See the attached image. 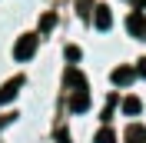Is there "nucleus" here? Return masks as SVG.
<instances>
[{
  "label": "nucleus",
  "instance_id": "1",
  "mask_svg": "<svg viewBox=\"0 0 146 143\" xmlns=\"http://www.w3.org/2000/svg\"><path fill=\"white\" fill-rule=\"evenodd\" d=\"M36 40H40L36 33H23L17 43H13V57H17L20 63H23V60H30V57L36 53Z\"/></svg>",
  "mask_w": 146,
  "mask_h": 143
},
{
  "label": "nucleus",
  "instance_id": "2",
  "mask_svg": "<svg viewBox=\"0 0 146 143\" xmlns=\"http://www.w3.org/2000/svg\"><path fill=\"white\" fill-rule=\"evenodd\" d=\"M126 30H129V37L146 40V13H143V10H129V17H126Z\"/></svg>",
  "mask_w": 146,
  "mask_h": 143
},
{
  "label": "nucleus",
  "instance_id": "3",
  "mask_svg": "<svg viewBox=\"0 0 146 143\" xmlns=\"http://www.w3.org/2000/svg\"><path fill=\"white\" fill-rule=\"evenodd\" d=\"M20 87H23V77H10L3 87H0V107H3V103H10V100L17 97V93H20Z\"/></svg>",
  "mask_w": 146,
  "mask_h": 143
},
{
  "label": "nucleus",
  "instance_id": "4",
  "mask_svg": "<svg viewBox=\"0 0 146 143\" xmlns=\"http://www.w3.org/2000/svg\"><path fill=\"white\" fill-rule=\"evenodd\" d=\"M70 110H73V113H83V110H90V93H86V87H73Z\"/></svg>",
  "mask_w": 146,
  "mask_h": 143
},
{
  "label": "nucleus",
  "instance_id": "5",
  "mask_svg": "<svg viewBox=\"0 0 146 143\" xmlns=\"http://www.w3.org/2000/svg\"><path fill=\"white\" fill-rule=\"evenodd\" d=\"M93 23H96V30H110L113 27V13H110L106 3H96L93 7Z\"/></svg>",
  "mask_w": 146,
  "mask_h": 143
},
{
  "label": "nucleus",
  "instance_id": "6",
  "mask_svg": "<svg viewBox=\"0 0 146 143\" xmlns=\"http://www.w3.org/2000/svg\"><path fill=\"white\" fill-rule=\"evenodd\" d=\"M133 77H136L133 67H116V70H113V83H116V87H129Z\"/></svg>",
  "mask_w": 146,
  "mask_h": 143
},
{
  "label": "nucleus",
  "instance_id": "7",
  "mask_svg": "<svg viewBox=\"0 0 146 143\" xmlns=\"http://www.w3.org/2000/svg\"><path fill=\"white\" fill-rule=\"evenodd\" d=\"M126 143H146V126L143 123H129L126 126Z\"/></svg>",
  "mask_w": 146,
  "mask_h": 143
},
{
  "label": "nucleus",
  "instance_id": "8",
  "mask_svg": "<svg viewBox=\"0 0 146 143\" xmlns=\"http://www.w3.org/2000/svg\"><path fill=\"white\" fill-rule=\"evenodd\" d=\"M139 110H143V103H139V97H126V100H123V113H129V116H136Z\"/></svg>",
  "mask_w": 146,
  "mask_h": 143
},
{
  "label": "nucleus",
  "instance_id": "9",
  "mask_svg": "<svg viewBox=\"0 0 146 143\" xmlns=\"http://www.w3.org/2000/svg\"><path fill=\"white\" fill-rule=\"evenodd\" d=\"M53 27H56V13H43L40 17V33H50Z\"/></svg>",
  "mask_w": 146,
  "mask_h": 143
},
{
  "label": "nucleus",
  "instance_id": "10",
  "mask_svg": "<svg viewBox=\"0 0 146 143\" xmlns=\"http://www.w3.org/2000/svg\"><path fill=\"white\" fill-rule=\"evenodd\" d=\"M96 143H116V136H113V130H110V126H103L100 133H96Z\"/></svg>",
  "mask_w": 146,
  "mask_h": 143
},
{
  "label": "nucleus",
  "instance_id": "11",
  "mask_svg": "<svg viewBox=\"0 0 146 143\" xmlns=\"http://www.w3.org/2000/svg\"><path fill=\"white\" fill-rule=\"evenodd\" d=\"M133 70H136L139 77H146V57H139V60H136V67H133Z\"/></svg>",
  "mask_w": 146,
  "mask_h": 143
},
{
  "label": "nucleus",
  "instance_id": "12",
  "mask_svg": "<svg viewBox=\"0 0 146 143\" xmlns=\"http://www.w3.org/2000/svg\"><path fill=\"white\" fill-rule=\"evenodd\" d=\"M66 60H80V47H66Z\"/></svg>",
  "mask_w": 146,
  "mask_h": 143
},
{
  "label": "nucleus",
  "instance_id": "13",
  "mask_svg": "<svg viewBox=\"0 0 146 143\" xmlns=\"http://www.w3.org/2000/svg\"><path fill=\"white\" fill-rule=\"evenodd\" d=\"M60 143H70V136H66V130H60Z\"/></svg>",
  "mask_w": 146,
  "mask_h": 143
},
{
  "label": "nucleus",
  "instance_id": "14",
  "mask_svg": "<svg viewBox=\"0 0 146 143\" xmlns=\"http://www.w3.org/2000/svg\"><path fill=\"white\" fill-rule=\"evenodd\" d=\"M139 7H146V0H139Z\"/></svg>",
  "mask_w": 146,
  "mask_h": 143
}]
</instances>
